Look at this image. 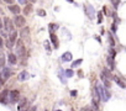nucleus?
<instances>
[{
	"label": "nucleus",
	"instance_id": "obj_1",
	"mask_svg": "<svg viewBox=\"0 0 126 111\" xmlns=\"http://www.w3.org/2000/svg\"><path fill=\"white\" fill-rule=\"evenodd\" d=\"M96 89H98L99 95H100V97H101V100H103V101H108V100L110 99V93L106 90V88H105V86L96 85Z\"/></svg>",
	"mask_w": 126,
	"mask_h": 111
},
{
	"label": "nucleus",
	"instance_id": "obj_2",
	"mask_svg": "<svg viewBox=\"0 0 126 111\" xmlns=\"http://www.w3.org/2000/svg\"><path fill=\"white\" fill-rule=\"evenodd\" d=\"M16 53L20 57H25V54H26V49H25V46H24L21 40L16 41Z\"/></svg>",
	"mask_w": 126,
	"mask_h": 111
},
{
	"label": "nucleus",
	"instance_id": "obj_3",
	"mask_svg": "<svg viewBox=\"0 0 126 111\" xmlns=\"http://www.w3.org/2000/svg\"><path fill=\"white\" fill-rule=\"evenodd\" d=\"M84 10H85L87 16H88L90 20H93V19L95 17V10H94V8H93L90 4H87V5H85V8H84Z\"/></svg>",
	"mask_w": 126,
	"mask_h": 111
},
{
	"label": "nucleus",
	"instance_id": "obj_4",
	"mask_svg": "<svg viewBox=\"0 0 126 111\" xmlns=\"http://www.w3.org/2000/svg\"><path fill=\"white\" fill-rule=\"evenodd\" d=\"M14 24H15V26H17V27H24V26L26 25V20H25L24 16H21V15L17 14V15L15 16Z\"/></svg>",
	"mask_w": 126,
	"mask_h": 111
},
{
	"label": "nucleus",
	"instance_id": "obj_5",
	"mask_svg": "<svg viewBox=\"0 0 126 111\" xmlns=\"http://www.w3.org/2000/svg\"><path fill=\"white\" fill-rule=\"evenodd\" d=\"M20 99V93L19 90H11L9 93V101L10 102H16Z\"/></svg>",
	"mask_w": 126,
	"mask_h": 111
},
{
	"label": "nucleus",
	"instance_id": "obj_6",
	"mask_svg": "<svg viewBox=\"0 0 126 111\" xmlns=\"http://www.w3.org/2000/svg\"><path fill=\"white\" fill-rule=\"evenodd\" d=\"M4 26H5V28L8 30V31H13L14 30V24H13V21L9 19V17H4Z\"/></svg>",
	"mask_w": 126,
	"mask_h": 111
},
{
	"label": "nucleus",
	"instance_id": "obj_7",
	"mask_svg": "<svg viewBox=\"0 0 126 111\" xmlns=\"http://www.w3.org/2000/svg\"><path fill=\"white\" fill-rule=\"evenodd\" d=\"M1 75H3V79H4V80L9 79L10 75H11V69H10V68H5V67H3V73H1Z\"/></svg>",
	"mask_w": 126,
	"mask_h": 111
},
{
	"label": "nucleus",
	"instance_id": "obj_8",
	"mask_svg": "<svg viewBox=\"0 0 126 111\" xmlns=\"http://www.w3.org/2000/svg\"><path fill=\"white\" fill-rule=\"evenodd\" d=\"M106 63H108V66H109V69H110V70H114V68H115L114 57H111V56H108V57H106Z\"/></svg>",
	"mask_w": 126,
	"mask_h": 111
},
{
	"label": "nucleus",
	"instance_id": "obj_9",
	"mask_svg": "<svg viewBox=\"0 0 126 111\" xmlns=\"http://www.w3.org/2000/svg\"><path fill=\"white\" fill-rule=\"evenodd\" d=\"M51 41H52V43H53V48H58L59 46V43H58V38H57V36L54 35V32H51Z\"/></svg>",
	"mask_w": 126,
	"mask_h": 111
},
{
	"label": "nucleus",
	"instance_id": "obj_10",
	"mask_svg": "<svg viewBox=\"0 0 126 111\" xmlns=\"http://www.w3.org/2000/svg\"><path fill=\"white\" fill-rule=\"evenodd\" d=\"M8 59H9V63H10V64H13V66L17 63V57H16V54L10 53V54L8 56Z\"/></svg>",
	"mask_w": 126,
	"mask_h": 111
},
{
	"label": "nucleus",
	"instance_id": "obj_11",
	"mask_svg": "<svg viewBox=\"0 0 126 111\" xmlns=\"http://www.w3.org/2000/svg\"><path fill=\"white\" fill-rule=\"evenodd\" d=\"M62 61H63V62H69V61H72V53H71V52L63 53V56H62Z\"/></svg>",
	"mask_w": 126,
	"mask_h": 111
},
{
	"label": "nucleus",
	"instance_id": "obj_12",
	"mask_svg": "<svg viewBox=\"0 0 126 111\" xmlns=\"http://www.w3.org/2000/svg\"><path fill=\"white\" fill-rule=\"evenodd\" d=\"M9 10H10L13 14H15V15L20 14V11H21L20 6H17V5H10V6H9Z\"/></svg>",
	"mask_w": 126,
	"mask_h": 111
},
{
	"label": "nucleus",
	"instance_id": "obj_13",
	"mask_svg": "<svg viewBox=\"0 0 126 111\" xmlns=\"http://www.w3.org/2000/svg\"><path fill=\"white\" fill-rule=\"evenodd\" d=\"M100 78H101V80H103V83H104V86H105L106 89H109V88L111 86V83H110V80H109V79H108V78H106V77L103 74V73H101V77H100Z\"/></svg>",
	"mask_w": 126,
	"mask_h": 111
},
{
	"label": "nucleus",
	"instance_id": "obj_14",
	"mask_svg": "<svg viewBox=\"0 0 126 111\" xmlns=\"http://www.w3.org/2000/svg\"><path fill=\"white\" fill-rule=\"evenodd\" d=\"M29 78H30V74H29L27 72H25V70L19 74V80H20V82H24V80H26V79H29Z\"/></svg>",
	"mask_w": 126,
	"mask_h": 111
},
{
	"label": "nucleus",
	"instance_id": "obj_15",
	"mask_svg": "<svg viewBox=\"0 0 126 111\" xmlns=\"http://www.w3.org/2000/svg\"><path fill=\"white\" fill-rule=\"evenodd\" d=\"M64 77H66V72L63 70V69H59V70H58V78L61 79V82H62L63 84L66 83V78H64Z\"/></svg>",
	"mask_w": 126,
	"mask_h": 111
},
{
	"label": "nucleus",
	"instance_id": "obj_16",
	"mask_svg": "<svg viewBox=\"0 0 126 111\" xmlns=\"http://www.w3.org/2000/svg\"><path fill=\"white\" fill-rule=\"evenodd\" d=\"M29 35H30L29 27H22V30H21V32H20V36H21L22 38H26V37H29Z\"/></svg>",
	"mask_w": 126,
	"mask_h": 111
},
{
	"label": "nucleus",
	"instance_id": "obj_17",
	"mask_svg": "<svg viewBox=\"0 0 126 111\" xmlns=\"http://www.w3.org/2000/svg\"><path fill=\"white\" fill-rule=\"evenodd\" d=\"M16 38H17V32L15 31V30H13V31H10V35H9V40L11 41V42H16Z\"/></svg>",
	"mask_w": 126,
	"mask_h": 111
},
{
	"label": "nucleus",
	"instance_id": "obj_18",
	"mask_svg": "<svg viewBox=\"0 0 126 111\" xmlns=\"http://www.w3.org/2000/svg\"><path fill=\"white\" fill-rule=\"evenodd\" d=\"M112 79L116 82V84H117L119 86H121V88H126V84H125V83H124V82H122V80L119 78V77H114Z\"/></svg>",
	"mask_w": 126,
	"mask_h": 111
},
{
	"label": "nucleus",
	"instance_id": "obj_19",
	"mask_svg": "<svg viewBox=\"0 0 126 111\" xmlns=\"http://www.w3.org/2000/svg\"><path fill=\"white\" fill-rule=\"evenodd\" d=\"M31 11H32V4H27L26 8L24 9V14H25V15H29Z\"/></svg>",
	"mask_w": 126,
	"mask_h": 111
},
{
	"label": "nucleus",
	"instance_id": "obj_20",
	"mask_svg": "<svg viewBox=\"0 0 126 111\" xmlns=\"http://www.w3.org/2000/svg\"><path fill=\"white\" fill-rule=\"evenodd\" d=\"M5 66V54L0 53V68H3Z\"/></svg>",
	"mask_w": 126,
	"mask_h": 111
},
{
	"label": "nucleus",
	"instance_id": "obj_21",
	"mask_svg": "<svg viewBox=\"0 0 126 111\" xmlns=\"http://www.w3.org/2000/svg\"><path fill=\"white\" fill-rule=\"evenodd\" d=\"M108 40H109L110 47H115V41H114V37L111 36V33H108Z\"/></svg>",
	"mask_w": 126,
	"mask_h": 111
},
{
	"label": "nucleus",
	"instance_id": "obj_22",
	"mask_svg": "<svg viewBox=\"0 0 126 111\" xmlns=\"http://www.w3.org/2000/svg\"><path fill=\"white\" fill-rule=\"evenodd\" d=\"M103 74H104V75H106V78H108V79H111V78H114V77L111 75L110 70H109V69H106V68H104V69H103Z\"/></svg>",
	"mask_w": 126,
	"mask_h": 111
},
{
	"label": "nucleus",
	"instance_id": "obj_23",
	"mask_svg": "<svg viewBox=\"0 0 126 111\" xmlns=\"http://www.w3.org/2000/svg\"><path fill=\"white\" fill-rule=\"evenodd\" d=\"M57 28H58V25H56V24H49V25H48V30H49V32H54Z\"/></svg>",
	"mask_w": 126,
	"mask_h": 111
},
{
	"label": "nucleus",
	"instance_id": "obj_24",
	"mask_svg": "<svg viewBox=\"0 0 126 111\" xmlns=\"http://www.w3.org/2000/svg\"><path fill=\"white\" fill-rule=\"evenodd\" d=\"M26 102H27V100H26L25 97H24V99H21V100H20V105L17 106V109H19V110L24 109V107H25V105H26Z\"/></svg>",
	"mask_w": 126,
	"mask_h": 111
},
{
	"label": "nucleus",
	"instance_id": "obj_25",
	"mask_svg": "<svg viewBox=\"0 0 126 111\" xmlns=\"http://www.w3.org/2000/svg\"><path fill=\"white\" fill-rule=\"evenodd\" d=\"M83 63V59H77V61H74L73 63H72V68H77L78 66H80Z\"/></svg>",
	"mask_w": 126,
	"mask_h": 111
},
{
	"label": "nucleus",
	"instance_id": "obj_26",
	"mask_svg": "<svg viewBox=\"0 0 126 111\" xmlns=\"http://www.w3.org/2000/svg\"><path fill=\"white\" fill-rule=\"evenodd\" d=\"M62 32L67 35V36H66V37H67V40H72V36H71V32H69V31H68L67 28H62Z\"/></svg>",
	"mask_w": 126,
	"mask_h": 111
},
{
	"label": "nucleus",
	"instance_id": "obj_27",
	"mask_svg": "<svg viewBox=\"0 0 126 111\" xmlns=\"http://www.w3.org/2000/svg\"><path fill=\"white\" fill-rule=\"evenodd\" d=\"M64 72H66V77H67V78H72V77L74 75V73H73L72 69H67V70H64Z\"/></svg>",
	"mask_w": 126,
	"mask_h": 111
},
{
	"label": "nucleus",
	"instance_id": "obj_28",
	"mask_svg": "<svg viewBox=\"0 0 126 111\" xmlns=\"http://www.w3.org/2000/svg\"><path fill=\"white\" fill-rule=\"evenodd\" d=\"M5 44H6V47H8L9 49H11V48H13V46H14V42H11L10 40H6Z\"/></svg>",
	"mask_w": 126,
	"mask_h": 111
},
{
	"label": "nucleus",
	"instance_id": "obj_29",
	"mask_svg": "<svg viewBox=\"0 0 126 111\" xmlns=\"http://www.w3.org/2000/svg\"><path fill=\"white\" fill-rule=\"evenodd\" d=\"M109 54L111 56V57H114V58H115V56H116V51L114 49V47H111V48L109 49Z\"/></svg>",
	"mask_w": 126,
	"mask_h": 111
},
{
	"label": "nucleus",
	"instance_id": "obj_30",
	"mask_svg": "<svg viewBox=\"0 0 126 111\" xmlns=\"http://www.w3.org/2000/svg\"><path fill=\"white\" fill-rule=\"evenodd\" d=\"M37 14H38L40 16H42V17H43V16H46V11H45V10H42V9L37 10Z\"/></svg>",
	"mask_w": 126,
	"mask_h": 111
},
{
	"label": "nucleus",
	"instance_id": "obj_31",
	"mask_svg": "<svg viewBox=\"0 0 126 111\" xmlns=\"http://www.w3.org/2000/svg\"><path fill=\"white\" fill-rule=\"evenodd\" d=\"M98 22H99V24L103 22V13H99V14H98Z\"/></svg>",
	"mask_w": 126,
	"mask_h": 111
},
{
	"label": "nucleus",
	"instance_id": "obj_32",
	"mask_svg": "<svg viewBox=\"0 0 126 111\" xmlns=\"http://www.w3.org/2000/svg\"><path fill=\"white\" fill-rule=\"evenodd\" d=\"M119 1H120V0H111V3H112V5H114L115 9L119 6Z\"/></svg>",
	"mask_w": 126,
	"mask_h": 111
},
{
	"label": "nucleus",
	"instance_id": "obj_33",
	"mask_svg": "<svg viewBox=\"0 0 126 111\" xmlns=\"http://www.w3.org/2000/svg\"><path fill=\"white\" fill-rule=\"evenodd\" d=\"M103 14H105L106 16H109V15H110V13H109V10H108V8H106V6H104V8H103Z\"/></svg>",
	"mask_w": 126,
	"mask_h": 111
},
{
	"label": "nucleus",
	"instance_id": "obj_34",
	"mask_svg": "<svg viewBox=\"0 0 126 111\" xmlns=\"http://www.w3.org/2000/svg\"><path fill=\"white\" fill-rule=\"evenodd\" d=\"M45 47H46V49L51 51V48H49V42H48V41H45Z\"/></svg>",
	"mask_w": 126,
	"mask_h": 111
},
{
	"label": "nucleus",
	"instance_id": "obj_35",
	"mask_svg": "<svg viewBox=\"0 0 126 111\" xmlns=\"http://www.w3.org/2000/svg\"><path fill=\"white\" fill-rule=\"evenodd\" d=\"M77 95H78V91H77V90H72V91H71V96L74 97V96H77Z\"/></svg>",
	"mask_w": 126,
	"mask_h": 111
},
{
	"label": "nucleus",
	"instance_id": "obj_36",
	"mask_svg": "<svg viewBox=\"0 0 126 111\" xmlns=\"http://www.w3.org/2000/svg\"><path fill=\"white\" fill-rule=\"evenodd\" d=\"M19 3H20L21 5H26V4H27V0H19Z\"/></svg>",
	"mask_w": 126,
	"mask_h": 111
},
{
	"label": "nucleus",
	"instance_id": "obj_37",
	"mask_svg": "<svg viewBox=\"0 0 126 111\" xmlns=\"http://www.w3.org/2000/svg\"><path fill=\"white\" fill-rule=\"evenodd\" d=\"M111 30H112V32H116V30H117V27H116V24H112V27H111Z\"/></svg>",
	"mask_w": 126,
	"mask_h": 111
},
{
	"label": "nucleus",
	"instance_id": "obj_38",
	"mask_svg": "<svg viewBox=\"0 0 126 111\" xmlns=\"http://www.w3.org/2000/svg\"><path fill=\"white\" fill-rule=\"evenodd\" d=\"M3 84H4V79H3V78H0V89H1Z\"/></svg>",
	"mask_w": 126,
	"mask_h": 111
},
{
	"label": "nucleus",
	"instance_id": "obj_39",
	"mask_svg": "<svg viewBox=\"0 0 126 111\" xmlns=\"http://www.w3.org/2000/svg\"><path fill=\"white\" fill-rule=\"evenodd\" d=\"M3 48V38H1V36H0V49Z\"/></svg>",
	"mask_w": 126,
	"mask_h": 111
},
{
	"label": "nucleus",
	"instance_id": "obj_40",
	"mask_svg": "<svg viewBox=\"0 0 126 111\" xmlns=\"http://www.w3.org/2000/svg\"><path fill=\"white\" fill-rule=\"evenodd\" d=\"M4 1H5V3H8V4H13L14 0H4Z\"/></svg>",
	"mask_w": 126,
	"mask_h": 111
},
{
	"label": "nucleus",
	"instance_id": "obj_41",
	"mask_svg": "<svg viewBox=\"0 0 126 111\" xmlns=\"http://www.w3.org/2000/svg\"><path fill=\"white\" fill-rule=\"evenodd\" d=\"M78 74H79V77H80V78L83 77V72H82V70H79V72H78Z\"/></svg>",
	"mask_w": 126,
	"mask_h": 111
},
{
	"label": "nucleus",
	"instance_id": "obj_42",
	"mask_svg": "<svg viewBox=\"0 0 126 111\" xmlns=\"http://www.w3.org/2000/svg\"><path fill=\"white\" fill-rule=\"evenodd\" d=\"M3 28V22H1V19H0V30Z\"/></svg>",
	"mask_w": 126,
	"mask_h": 111
},
{
	"label": "nucleus",
	"instance_id": "obj_43",
	"mask_svg": "<svg viewBox=\"0 0 126 111\" xmlns=\"http://www.w3.org/2000/svg\"><path fill=\"white\" fill-rule=\"evenodd\" d=\"M30 1H31V3H36V1H37V0H30Z\"/></svg>",
	"mask_w": 126,
	"mask_h": 111
},
{
	"label": "nucleus",
	"instance_id": "obj_44",
	"mask_svg": "<svg viewBox=\"0 0 126 111\" xmlns=\"http://www.w3.org/2000/svg\"><path fill=\"white\" fill-rule=\"evenodd\" d=\"M67 1H69V3H73V0H67Z\"/></svg>",
	"mask_w": 126,
	"mask_h": 111
},
{
	"label": "nucleus",
	"instance_id": "obj_45",
	"mask_svg": "<svg viewBox=\"0 0 126 111\" xmlns=\"http://www.w3.org/2000/svg\"><path fill=\"white\" fill-rule=\"evenodd\" d=\"M0 14H3V10L1 9H0Z\"/></svg>",
	"mask_w": 126,
	"mask_h": 111
}]
</instances>
